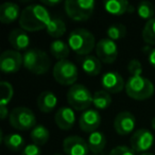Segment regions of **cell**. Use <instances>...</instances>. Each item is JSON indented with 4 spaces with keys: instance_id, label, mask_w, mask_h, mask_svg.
<instances>
[{
    "instance_id": "cell-30",
    "label": "cell",
    "mask_w": 155,
    "mask_h": 155,
    "mask_svg": "<svg viewBox=\"0 0 155 155\" xmlns=\"http://www.w3.org/2000/svg\"><path fill=\"white\" fill-rule=\"evenodd\" d=\"M106 35H107V38L112 39V41H119L127 35V28L122 24L110 25L106 30Z\"/></svg>"
},
{
    "instance_id": "cell-33",
    "label": "cell",
    "mask_w": 155,
    "mask_h": 155,
    "mask_svg": "<svg viewBox=\"0 0 155 155\" xmlns=\"http://www.w3.org/2000/svg\"><path fill=\"white\" fill-rule=\"evenodd\" d=\"M108 155H136V152L127 146H118L115 147Z\"/></svg>"
},
{
    "instance_id": "cell-25",
    "label": "cell",
    "mask_w": 155,
    "mask_h": 155,
    "mask_svg": "<svg viewBox=\"0 0 155 155\" xmlns=\"http://www.w3.org/2000/svg\"><path fill=\"white\" fill-rule=\"evenodd\" d=\"M93 104L96 107V110H104L108 108L112 104V96L108 91L101 89V91H97L94 94V99Z\"/></svg>"
},
{
    "instance_id": "cell-6",
    "label": "cell",
    "mask_w": 155,
    "mask_h": 155,
    "mask_svg": "<svg viewBox=\"0 0 155 155\" xmlns=\"http://www.w3.org/2000/svg\"><path fill=\"white\" fill-rule=\"evenodd\" d=\"M94 95L83 84H74L67 91V101L74 110H86L93 104Z\"/></svg>"
},
{
    "instance_id": "cell-14",
    "label": "cell",
    "mask_w": 155,
    "mask_h": 155,
    "mask_svg": "<svg viewBox=\"0 0 155 155\" xmlns=\"http://www.w3.org/2000/svg\"><path fill=\"white\" fill-rule=\"evenodd\" d=\"M101 115L99 110H94V108H88L84 110L79 119V127L85 133H94L98 130V127L101 124Z\"/></svg>"
},
{
    "instance_id": "cell-7",
    "label": "cell",
    "mask_w": 155,
    "mask_h": 155,
    "mask_svg": "<svg viewBox=\"0 0 155 155\" xmlns=\"http://www.w3.org/2000/svg\"><path fill=\"white\" fill-rule=\"evenodd\" d=\"M10 124L18 131H32L36 127V116L32 110L25 106H18L10 112Z\"/></svg>"
},
{
    "instance_id": "cell-4",
    "label": "cell",
    "mask_w": 155,
    "mask_h": 155,
    "mask_svg": "<svg viewBox=\"0 0 155 155\" xmlns=\"http://www.w3.org/2000/svg\"><path fill=\"white\" fill-rule=\"evenodd\" d=\"M24 67L34 74H44L51 67L50 58L45 51L37 48L28 49L24 52Z\"/></svg>"
},
{
    "instance_id": "cell-36",
    "label": "cell",
    "mask_w": 155,
    "mask_h": 155,
    "mask_svg": "<svg viewBox=\"0 0 155 155\" xmlns=\"http://www.w3.org/2000/svg\"><path fill=\"white\" fill-rule=\"evenodd\" d=\"M61 0H43L41 1V5H45V7H55V5H60Z\"/></svg>"
},
{
    "instance_id": "cell-40",
    "label": "cell",
    "mask_w": 155,
    "mask_h": 155,
    "mask_svg": "<svg viewBox=\"0 0 155 155\" xmlns=\"http://www.w3.org/2000/svg\"><path fill=\"white\" fill-rule=\"evenodd\" d=\"M53 155H63V154H58V153H56V154H53Z\"/></svg>"
},
{
    "instance_id": "cell-12",
    "label": "cell",
    "mask_w": 155,
    "mask_h": 155,
    "mask_svg": "<svg viewBox=\"0 0 155 155\" xmlns=\"http://www.w3.org/2000/svg\"><path fill=\"white\" fill-rule=\"evenodd\" d=\"M136 127V119L132 113L123 110L117 114L114 120V129L117 134L121 136H127L133 133Z\"/></svg>"
},
{
    "instance_id": "cell-34",
    "label": "cell",
    "mask_w": 155,
    "mask_h": 155,
    "mask_svg": "<svg viewBox=\"0 0 155 155\" xmlns=\"http://www.w3.org/2000/svg\"><path fill=\"white\" fill-rule=\"evenodd\" d=\"M20 155H41V149L35 143H29L24 148Z\"/></svg>"
},
{
    "instance_id": "cell-22",
    "label": "cell",
    "mask_w": 155,
    "mask_h": 155,
    "mask_svg": "<svg viewBox=\"0 0 155 155\" xmlns=\"http://www.w3.org/2000/svg\"><path fill=\"white\" fill-rule=\"evenodd\" d=\"M87 143H88L89 151L94 153V154L98 155L104 150L106 146V138L102 132L96 131L94 133L89 134L88 139H87Z\"/></svg>"
},
{
    "instance_id": "cell-35",
    "label": "cell",
    "mask_w": 155,
    "mask_h": 155,
    "mask_svg": "<svg viewBox=\"0 0 155 155\" xmlns=\"http://www.w3.org/2000/svg\"><path fill=\"white\" fill-rule=\"evenodd\" d=\"M148 61L150 63V65L155 68V48L154 49H151L150 52H149V55H148Z\"/></svg>"
},
{
    "instance_id": "cell-24",
    "label": "cell",
    "mask_w": 155,
    "mask_h": 155,
    "mask_svg": "<svg viewBox=\"0 0 155 155\" xmlns=\"http://www.w3.org/2000/svg\"><path fill=\"white\" fill-rule=\"evenodd\" d=\"M50 53L58 61L66 60L70 53V47L67 43L61 39H55L50 44Z\"/></svg>"
},
{
    "instance_id": "cell-10",
    "label": "cell",
    "mask_w": 155,
    "mask_h": 155,
    "mask_svg": "<svg viewBox=\"0 0 155 155\" xmlns=\"http://www.w3.org/2000/svg\"><path fill=\"white\" fill-rule=\"evenodd\" d=\"M24 66V56L16 50H5L0 55V69L5 73H15Z\"/></svg>"
},
{
    "instance_id": "cell-39",
    "label": "cell",
    "mask_w": 155,
    "mask_h": 155,
    "mask_svg": "<svg viewBox=\"0 0 155 155\" xmlns=\"http://www.w3.org/2000/svg\"><path fill=\"white\" fill-rule=\"evenodd\" d=\"M140 155H155V154H153V153H151V152H146V153H142V154H140Z\"/></svg>"
},
{
    "instance_id": "cell-38",
    "label": "cell",
    "mask_w": 155,
    "mask_h": 155,
    "mask_svg": "<svg viewBox=\"0 0 155 155\" xmlns=\"http://www.w3.org/2000/svg\"><path fill=\"white\" fill-rule=\"evenodd\" d=\"M151 127L155 131V117H153L152 120H151Z\"/></svg>"
},
{
    "instance_id": "cell-29",
    "label": "cell",
    "mask_w": 155,
    "mask_h": 155,
    "mask_svg": "<svg viewBox=\"0 0 155 155\" xmlns=\"http://www.w3.org/2000/svg\"><path fill=\"white\" fill-rule=\"evenodd\" d=\"M141 36L143 41L149 46L155 45V17L147 21L142 29Z\"/></svg>"
},
{
    "instance_id": "cell-1",
    "label": "cell",
    "mask_w": 155,
    "mask_h": 155,
    "mask_svg": "<svg viewBox=\"0 0 155 155\" xmlns=\"http://www.w3.org/2000/svg\"><path fill=\"white\" fill-rule=\"evenodd\" d=\"M51 19V16L45 5H30L21 11L18 22L20 29L26 32H36L47 29Z\"/></svg>"
},
{
    "instance_id": "cell-31",
    "label": "cell",
    "mask_w": 155,
    "mask_h": 155,
    "mask_svg": "<svg viewBox=\"0 0 155 155\" xmlns=\"http://www.w3.org/2000/svg\"><path fill=\"white\" fill-rule=\"evenodd\" d=\"M0 88H1V101L0 105L8 106V104L11 102L12 98L14 95V89L12 87L11 83L7 81H1L0 82Z\"/></svg>"
},
{
    "instance_id": "cell-20",
    "label": "cell",
    "mask_w": 155,
    "mask_h": 155,
    "mask_svg": "<svg viewBox=\"0 0 155 155\" xmlns=\"http://www.w3.org/2000/svg\"><path fill=\"white\" fill-rule=\"evenodd\" d=\"M58 105V97L50 91H45L39 94L37 98V106L43 113H51Z\"/></svg>"
},
{
    "instance_id": "cell-8",
    "label": "cell",
    "mask_w": 155,
    "mask_h": 155,
    "mask_svg": "<svg viewBox=\"0 0 155 155\" xmlns=\"http://www.w3.org/2000/svg\"><path fill=\"white\" fill-rule=\"evenodd\" d=\"M53 78L54 80L64 86H72L78 80L79 71L74 63L68 60L58 61L53 67Z\"/></svg>"
},
{
    "instance_id": "cell-13",
    "label": "cell",
    "mask_w": 155,
    "mask_h": 155,
    "mask_svg": "<svg viewBox=\"0 0 155 155\" xmlns=\"http://www.w3.org/2000/svg\"><path fill=\"white\" fill-rule=\"evenodd\" d=\"M63 150L67 155H88V143L80 136H68L63 141Z\"/></svg>"
},
{
    "instance_id": "cell-3",
    "label": "cell",
    "mask_w": 155,
    "mask_h": 155,
    "mask_svg": "<svg viewBox=\"0 0 155 155\" xmlns=\"http://www.w3.org/2000/svg\"><path fill=\"white\" fill-rule=\"evenodd\" d=\"M154 85L142 74H134L125 82V93L130 98L138 101L147 100L154 94Z\"/></svg>"
},
{
    "instance_id": "cell-5",
    "label": "cell",
    "mask_w": 155,
    "mask_h": 155,
    "mask_svg": "<svg viewBox=\"0 0 155 155\" xmlns=\"http://www.w3.org/2000/svg\"><path fill=\"white\" fill-rule=\"evenodd\" d=\"M96 2L93 0H66L64 9L67 16L74 21H86L95 11Z\"/></svg>"
},
{
    "instance_id": "cell-18",
    "label": "cell",
    "mask_w": 155,
    "mask_h": 155,
    "mask_svg": "<svg viewBox=\"0 0 155 155\" xmlns=\"http://www.w3.org/2000/svg\"><path fill=\"white\" fill-rule=\"evenodd\" d=\"M9 43L14 50L16 51H24L28 50V47L30 45V37L27 34V32L22 29H14L9 34Z\"/></svg>"
},
{
    "instance_id": "cell-26",
    "label": "cell",
    "mask_w": 155,
    "mask_h": 155,
    "mask_svg": "<svg viewBox=\"0 0 155 155\" xmlns=\"http://www.w3.org/2000/svg\"><path fill=\"white\" fill-rule=\"evenodd\" d=\"M31 139H32L33 143L37 144V146H44L47 143L50 137V132L45 125L37 124L34 129L31 131Z\"/></svg>"
},
{
    "instance_id": "cell-28",
    "label": "cell",
    "mask_w": 155,
    "mask_h": 155,
    "mask_svg": "<svg viewBox=\"0 0 155 155\" xmlns=\"http://www.w3.org/2000/svg\"><path fill=\"white\" fill-rule=\"evenodd\" d=\"M136 12H137V15L139 16L141 19L143 20H151L152 18H154L155 15V5H153L152 2L150 1H141V2L138 3L137 9H136Z\"/></svg>"
},
{
    "instance_id": "cell-41",
    "label": "cell",
    "mask_w": 155,
    "mask_h": 155,
    "mask_svg": "<svg viewBox=\"0 0 155 155\" xmlns=\"http://www.w3.org/2000/svg\"><path fill=\"white\" fill-rule=\"evenodd\" d=\"M93 155H96V154H93Z\"/></svg>"
},
{
    "instance_id": "cell-16",
    "label": "cell",
    "mask_w": 155,
    "mask_h": 155,
    "mask_svg": "<svg viewBox=\"0 0 155 155\" xmlns=\"http://www.w3.org/2000/svg\"><path fill=\"white\" fill-rule=\"evenodd\" d=\"M55 123L61 130L68 131L75 123V113L74 110L70 106H63L56 110L54 115Z\"/></svg>"
},
{
    "instance_id": "cell-9",
    "label": "cell",
    "mask_w": 155,
    "mask_h": 155,
    "mask_svg": "<svg viewBox=\"0 0 155 155\" xmlns=\"http://www.w3.org/2000/svg\"><path fill=\"white\" fill-rule=\"evenodd\" d=\"M131 148L136 153H146L154 144V136L148 129L136 130L131 136Z\"/></svg>"
},
{
    "instance_id": "cell-15",
    "label": "cell",
    "mask_w": 155,
    "mask_h": 155,
    "mask_svg": "<svg viewBox=\"0 0 155 155\" xmlns=\"http://www.w3.org/2000/svg\"><path fill=\"white\" fill-rule=\"evenodd\" d=\"M101 85L110 94H117L125 89V82L122 75L116 71H107L101 78Z\"/></svg>"
},
{
    "instance_id": "cell-11",
    "label": "cell",
    "mask_w": 155,
    "mask_h": 155,
    "mask_svg": "<svg viewBox=\"0 0 155 155\" xmlns=\"http://www.w3.org/2000/svg\"><path fill=\"white\" fill-rule=\"evenodd\" d=\"M97 58L105 64H113L118 56L119 50L116 41L110 38H102L96 45Z\"/></svg>"
},
{
    "instance_id": "cell-2",
    "label": "cell",
    "mask_w": 155,
    "mask_h": 155,
    "mask_svg": "<svg viewBox=\"0 0 155 155\" xmlns=\"http://www.w3.org/2000/svg\"><path fill=\"white\" fill-rule=\"evenodd\" d=\"M68 45L78 55H89L94 49H96V38L91 31L84 28H79L71 31L68 36Z\"/></svg>"
},
{
    "instance_id": "cell-27",
    "label": "cell",
    "mask_w": 155,
    "mask_h": 155,
    "mask_svg": "<svg viewBox=\"0 0 155 155\" xmlns=\"http://www.w3.org/2000/svg\"><path fill=\"white\" fill-rule=\"evenodd\" d=\"M46 31L53 38H60L66 33V24L61 18H52Z\"/></svg>"
},
{
    "instance_id": "cell-32",
    "label": "cell",
    "mask_w": 155,
    "mask_h": 155,
    "mask_svg": "<svg viewBox=\"0 0 155 155\" xmlns=\"http://www.w3.org/2000/svg\"><path fill=\"white\" fill-rule=\"evenodd\" d=\"M127 70H129L130 74H142V65L136 58H133L127 64Z\"/></svg>"
},
{
    "instance_id": "cell-37",
    "label": "cell",
    "mask_w": 155,
    "mask_h": 155,
    "mask_svg": "<svg viewBox=\"0 0 155 155\" xmlns=\"http://www.w3.org/2000/svg\"><path fill=\"white\" fill-rule=\"evenodd\" d=\"M8 116H10L9 110H8V106H2L0 105V118L1 120H5Z\"/></svg>"
},
{
    "instance_id": "cell-21",
    "label": "cell",
    "mask_w": 155,
    "mask_h": 155,
    "mask_svg": "<svg viewBox=\"0 0 155 155\" xmlns=\"http://www.w3.org/2000/svg\"><path fill=\"white\" fill-rule=\"evenodd\" d=\"M81 66L82 69L89 77H96L101 72V61L94 55H86L81 58Z\"/></svg>"
},
{
    "instance_id": "cell-19",
    "label": "cell",
    "mask_w": 155,
    "mask_h": 155,
    "mask_svg": "<svg viewBox=\"0 0 155 155\" xmlns=\"http://www.w3.org/2000/svg\"><path fill=\"white\" fill-rule=\"evenodd\" d=\"M104 9L108 14L120 16L125 13H133L134 7L127 0H107L104 2Z\"/></svg>"
},
{
    "instance_id": "cell-17",
    "label": "cell",
    "mask_w": 155,
    "mask_h": 155,
    "mask_svg": "<svg viewBox=\"0 0 155 155\" xmlns=\"http://www.w3.org/2000/svg\"><path fill=\"white\" fill-rule=\"evenodd\" d=\"M20 14L19 5L15 2H5L0 5V21L5 25L19 20Z\"/></svg>"
},
{
    "instance_id": "cell-23",
    "label": "cell",
    "mask_w": 155,
    "mask_h": 155,
    "mask_svg": "<svg viewBox=\"0 0 155 155\" xmlns=\"http://www.w3.org/2000/svg\"><path fill=\"white\" fill-rule=\"evenodd\" d=\"M1 140L3 141L5 146L12 152H18L20 150L22 151L26 147L25 146V138L17 133H11L3 136L2 132H1Z\"/></svg>"
}]
</instances>
